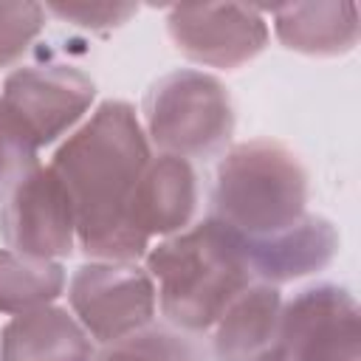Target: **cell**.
<instances>
[{
    "label": "cell",
    "mask_w": 361,
    "mask_h": 361,
    "mask_svg": "<svg viewBox=\"0 0 361 361\" xmlns=\"http://www.w3.org/2000/svg\"><path fill=\"white\" fill-rule=\"evenodd\" d=\"M282 290L251 282L214 322L212 361H285L282 353Z\"/></svg>",
    "instance_id": "30bf717a"
},
{
    "label": "cell",
    "mask_w": 361,
    "mask_h": 361,
    "mask_svg": "<svg viewBox=\"0 0 361 361\" xmlns=\"http://www.w3.org/2000/svg\"><path fill=\"white\" fill-rule=\"evenodd\" d=\"M209 203L243 243L268 240L307 214V169L282 141H240L220 155Z\"/></svg>",
    "instance_id": "3957f363"
},
{
    "label": "cell",
    "mask_w": 361,
    "mask_h": 361,
    "mask_svg": "<svg viewBox=\"0 0 361 361\" xmlns=\"http://www.w3.org/2000/svg\"><path fill=\"white\" fill-rule=\"evenodd\" d=\"M45 11L85 31H110L124 25L138 11V6L135 3H48Z\"/></svg>",
    "instance_id": "d6986e66"
},
{
    "label": "cell",
    "mask_w": 361,
    "mask_h": 361,
    "mask_svg": "<svg viewBox=\"0 0 361 361\" xmlns=\"http://www.w3.org/2000/svg\"><path fill=\"white\" fill-rule=\"evenodd\" d=\"M141 116L149 147L186 161L220 158L237 127L228 87L197 68L158 76L144 93Z\"/></svg>",
    "instance_id": "277c9868"
},
{
    "label": "cell",
    "mask_w": 361,
    "mask_h": 361,
    "mask_svg": "<svg viewBox=\"0 0 361 361\" xmlns=\"http://www.w3.org/2000/svg\"><path fill=\"white\" fill-rule=\"evenodd\" d=\"M200 206V178L192 161L178 155H152L133 200V223L138 234L152 240L172 237L195 223Z\"/></svg>",
    "instance_id": "8fae6325"
},
{
    "label": "cell",
    "mask_w": 361,
    "mask_h": 361,
    "mask_svg": "<svg viewBox=\"0 0 361 361\" xmlns=\"http://www.w3.org/2000/svg\"><path fill=\"white\" fill-rule=\"evenodd\" d=\"M39 166V147L23 124L0 104V200Z\"/></svg>",
    "instance_id": "e0dca14e"
},
{
    "label": "cell",
    "mask_w": 361,
    "mask_h": 361,
    "mask_svg": "<svg viewBox=\"0 0 361 361\" xmlns=\"http://www.w3.org/2000/svg\"><path fill=\"white\" fill-rule=\"evenodd\" d=\"M152 147L135 107L102 102L54 152L51 169L65 183L76 214V248L87 259L141 262L149 243L133 223L138 180Z\"/></svg>",
    "instance_id": "6da1fadb"
},
{
    "label": "cell",
    "mask_w": 361,
    "mask_h": 361,
    "mask_svg": "<svg viewBox=\"0 0 361 361\" xmlns=\"http://www.w3.org/2000/svg\"><path fill=\"white\" fill-rule=\"evenodd\" d=\"M166 34L189 62L214 71L248 65L271 39L265 11L245 3L169 6Z\"/></svg>",
    "instance_id": "52a82bcc"
},
{
    "label": "cell",
    "mask_w": 361,
    "mask_h": 361,
    "mask_svg": "<svg viewBox=\"0 0 361 361\" xmlns=\"http://www.w3.org/2000/svg\"><path fill=\"white\" fill-rule=\"evenodd\" d=\"M285 361H361L358 302L336 282H316L282 305Z\"/></svg>",
    "instance_id": "9c48e42d"
},
{
    "label": "cell",
    "mask_w": 361,
    "mask_h": 361,
    "mask_svg": "<svg viewBox=\"0 0 361 361\" xmlns=\"http://www.w3.org/2000/svg\"><path fill=\"white\" fill-rule=\"evenodd\" d=\"M0 237L6 248L34 259H65L76 251V214L59 175L31 169L0 200Z\"/></svg>",
    "instance_id": "ba28073f"
},
{
    "label": "cell",
    "mask_w": 361,
    "mask_h": 361,
    "mask_svg": "<svg viewBox=\"0 0 361 361\" xmlns=\"http://www.w3.org/2000/svg\"><path fill=\"white\" fill-rule=\"evenodd\" d=\"M68 307L93 344L104 347L149 327L158 293L144 265L90 259L68 282Z\"/></svg>",
    "instance_id": "5b68a950"
},
{
    "label": "cell",
    "mask_w": 361,
    "mask_h": 361,
    "mask_svg": "<svg viewBox=\"0 0 361 361\" xmlns=\"http://www.w3.org/2000/svg\"><path fill=\"white\" fill-rule=\"evenodd\" d=\"M93 361H212L209 347L169 324H149L121 341L96 350Z\"/></svg>",
    "instance_id": "2e32d148"
},
{
    "label": "cell",
    "mask_w": 361,
    "mask_h": 361,
    "mask_svg": "<svg viewBox=\"0 0 361 361\" xmlns=\"http://www.w3.org/2000/svg\"><path fill=\"white\" fill-rule=\"evenodd\" d=\"M158 313L180 333L203 336L254 282L240 237L214 217L164 237L144 254Z\"/></svg>",
    "instance_id": "7a4b0ae2"
},
{
    "label": "cell",
    "mask_w": 361,
    "mask_h": 361,
    "mask_svg": "<svg viewBox=\"0 0 361 361\" xmlns=\"http://www.w3.org/2000/svg\"><path fill=\"white\" fill-rule=\"evenodd\" d=\"M45 6L39 3H0V68L14 65L45 28Z\"/></svg>",
    "instance_id": "ac0fdd59"
},
{
    "label": "cell",
    "mask_w": 361,
    "mask_h": 361,
    "mask_svg": "<svg viewBox=\"0 0 361 361\" xmlns=\"http://www.w3.org/2000/svg\"><path fill=\"white\" fill-rule=\"evenodd\" d=\"M96 102V82L76 65H23L0 90V104L23 124L37 147L73 133Z\"/></svg>",
    "instance_id": "8992f818"
},
{
    "label": "cell",
    "mask_w": 361,
    "mask_h": 361,
    "mask_svg": "<svg viewBox=\"0 0 361 361\" xmlns=\"http://www.w3.org/2000/svg\"><path fill=\"white\" fill-rule=\"evenodd\" d=\"M243 243V240H240ZM338 228L322 214H305L296 226L257 243H243L254 282L288 285L324 271L338 254Z\"/></svg>",
    "instance_id": "7c38bea8"
},
{
    "label": "cell",
    "mask_w": 361,
    "mask_h": 361,
    "mask_svg": "<svg viewBox=\"0 0 361 361\" xmlns=\"http://www.w3.org/2000/svg\"><path fill=\"white\" fill-rule=\"evenodd\" d=\"M96 344L68 307L11 316L0 330V361H93Z\"/></svg>",
    "instance_id": "4fadbf2b"
},
{
    "label": "cell",
    "mask_w": 361,
    "mask_h": 361,
    "mask_svg": "<svg viewBox=\"0 0 361 361\" xmlns=\"http://www.w3.org/2000/svg\"><path fill=\"white\" fill-rule=\"evenodd\" d=\"M276 39L302 56L336 59L358 45L355 3H288L271 11Z\"/></svg>",
    "instance_id": "5bb4252c"
},
{
    "label": "cell",
    "mask_w": 361,
    "mask_h": 361,
    "mask_svg": "<svg viewBox=\"0 0 361 361\" xmlns=\"http://www.w3.org/2000/svg\"><path fill=\"white\" fill-rule=\"evenodd\" d=\"M68 288L62 262L23 257L0 248V313L20 316L54 305Z\"/></svg>",
    "instance_id": "9a60e30c"
}]
</instances>
